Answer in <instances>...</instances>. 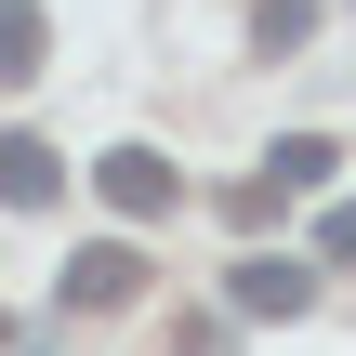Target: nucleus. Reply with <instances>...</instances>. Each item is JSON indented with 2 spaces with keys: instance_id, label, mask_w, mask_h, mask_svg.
<instances>
[{
  "instance_id": "1",
  "label": "nucleus",
  "mask_w": 356,
  "mask_h": 356,
  "mask_svg": "<svg viewBox=\"0 0 356 356\" xmlns=\"http://www.w3.org/2000/svg\"><path fill=\"white\" fill-rule=\"evenodd\" d=\"M92 185H106V211H119V225H159V211L185 198V172H172L159 145H106V159H92Z\"/></svg>"
},
{
  "instance_id": "2",
  "label": "nucleus",
  "mask_w": 356,
  "mask_h": 356,
  "mask_svg": "<svg viewBox=\"0 0 356 356\" xmlns=\"http://www.w3.org/2000/svg\"><path fill=\"white\" fill-rule=\"evenodd\" d=\"M66 304H92V317H106V304H145V251H132V238L66 251Z\"/></svg>"
},
{
  "instance_id": "3",
  "label": "nucleus",
  "mask_w": 356,
  "mask_h": 356,
  "mask_svg": "<svg viewBox=\"0 0 356 356\" xmlns=\"http://www.w3.org/2000/svg\"><path fill=\"white\" fill-rule=\"evenodd\" d=\"M225 304H238V317H304V304H317V264H291V251H251V264L225 277Z\"/></svg>"
},
{
  "instance_id": "4",
  "label": "nucleus",
  "mask_w": 356,
  "mask_h": 356,
  "mask_svg": "<svg viewBox=\"0 0 356 356\" xmlns=\"http://www.w3.org/2000/svg\"><path fill=\"white\" fill-rule=\"evenodd\" d=\"M53 198H66V159L40 132H0V211H53Z\"/></svg>"
},
{
  "instance_id": "5",
  "label": "nucleus",
  "mask_w": 356,
  "mask_h": 356,
  "mask_svg": "<svg viewBox=\"0 0 356 356\" xmlns=\"http://www.w3.org/2000/svg\"><path fill=\"white\" fill-rule=\"evenodd\" d=\"M330 172H343V145H330V132H277V172H264V185H291V198H317Z\"/></svg>"
},
{
  "instance_id": "6",
  "label": "nucleus",
  "mask_w": 356,
  "mask_h": 356,
  "mask_svg": "<svg viewBox=\"0 0 356 356\" xmlns=\"http://www.w3.org/2000/svg\"><path fill=\"white\" fill-rule=\"evenodd\" d=\"M53 26H40V0H0V79H40L53 53H40Z\"/></svg>"
},
{
  "instance_id": "7",
  "label": "nucleus",
  "mask_w": 356,
  "mask_h": 356,
  "mask_svg": "<svg viewBox=\"0 0 356 356\" xmlns=\"http://www.w3.org/2000/svg\"><path fill=\"white\" fill-rule=\"evenodd\" d=\"M317 40V0H251V53H304Z\"/></svg>"
},
{
  "instance_id": "8",
  "label": "nucleus",
  "mask_w": 356,
  "mask_h": 356,
  "mask_svg": "<svg viewBox=\"0 0 356 356\" xmlns=\"http://www.w3.org/2000/svg\"><path fill=\"white\" fill-rule=\"evenodd\" d=\"M317 251H330V264H356V198H330V211H317Z\"/></svg>"
},
{
  "instance_id": "9",
  "label": "nucleus",
  "mask_w": 356,
  "mask_h": 356,
  "mask_svg": "<svg viewBox=\"0 0 356 356\" xmlns=\"http://www.w3.org/2000/svg\"><path fill=\"white\" fill-rule=\"evenodd\" d=\"M0 356H13V317H0Z\"/></svg>"
}]
</instances>
